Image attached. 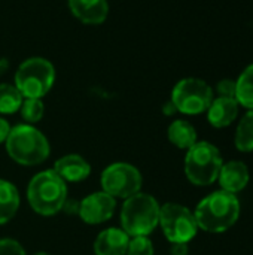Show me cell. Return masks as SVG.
Here are the masks:
<instances>
[{
    "label": "cell",
    "mask_w": 253,
    "mask_h": 255,
    "mask_svg": "<svg viewBox=\"0 0 253 255\" xmlns=\"http://www.w3.org/2000/svg\"><path fill=\"white\" fill-rule=\"evenodd\" d=\"M130 236L121 227H109L100 232L92 244L94 255H125Z\"/></svg>",
    "instance_id": "cell-14"
},
{
    "label": "cell",
    "mask_w": 253,
    "mask_h": 255,
    "mask_svg": "<svg viewBox=\"0 0 253 255\" xmlns=\"http://www.w3.org/2000/svg\"><path fill=\"white\" fill-rule=\"evenodd\" d=\"M167 137L171 145L183 151L189 149L198 140L195 127L186 120H174L167 128Z\"/></svg>",
    "instance_id": "cell-17"
},
{
    "label": "cell",
    "mask_w": 253,
    "mask_h": 255,
    "mask_svg": "<svg viewBox=\"0 0 253 255\" xmlns=\"http://www.w3.org/2000/svg\"><path fill=\"white\" fill-rule=\"evenodd\" d=\"M158 227L170 244H189L200 230L194 211L174 202L161 205Z\"/></svg>",
    "instance_id": "cell-7"
},
{
    "label": "cell",
    "mask_w": 253,
    "mask_h": 255,
    "mask_svg": "<svg viewBox=\"0 0 253 255\" xmlns=\"http://www.w3.org/2000/svg\"><path fill=\"white\" fill-rule=\"evenodd\" d=\"M236 100L240 108L253 109V63L236 79Z\"/></svg>",
    "instance_id": "cell-19"
},
{
    "label": "cell",
    "mask_w": 253,
    "mask_h": 255,
    "mask_svg": "<svg viewBox=\"0 0 253 255\" xmlns=\"http://www.w3.org/2000/svg\"><path fill=\"white\" fill-rule=\"evenodd\" d=\"M249 166L242 160H230L224 161L216 182H219L221 190L228 191L231 194H239L249 185Z\"/></svg>",
    "instance_id": "cell-11"
},
{
    "label": "cell",
    "mask_w": 253,
    "mask_h": 255,
    "mask_svg": "<svg viewBox=\"0 0 253 255\" xmlns=\"http://www.w3.org/2000/svg\"><path fill=\"white\" fill-rule=\"evenodd\" d=\"M215 99L213 88L200 78H183L171 90L170 100L176 106L177 112L183 115L204 114L212 100Z\"/></svg>",
    "instance_id": "cell-8"
},
{
    "label": "cell",
    "mask_w": 253,
    "mask_h": 255,
    "mask_svg": "<svg viewBox=\"0 0 253 255\" xmlns=\"http://www.w3.org/2000/svg\"><path fill=\"white\" fill-rule=\"evenodd\" d=\"M118 200L103 190L88 194L85 199L79 202L78 215L82 223L88 226H98L107 223L116 211Z\"/></svg>",
    "instance_id": "cell-10"
},
{
    "label": "cell",
    "mask_w": 253,
    "mask_h": 255,
    "mask_svg": "<svg viewBox=\"0 0 253 255\" xmlns=\"http://www.w3.org/2000/svg\"><path fill=\"white\" fill-rule=\"evenodd\" d=\"M34 255H51L49 253H45V251H40V253H36Z\"/></svg>",
    "instance_id": "cell-29"
},
{
    "label": "cell",
    "mask_w": 253,
    "mask_h": 255,
    "mask_svg": "<svg viewBox=\"0 0 253 255\" xmlns=\"http://www.w3.org/2000/svg\"><path fill=\"white\" fill-rule=\"evenodd\" d=\"M55 82V67L43 57L24 60L13 78V85L24 99H43Z\"/></svg>",
    "instance_id": "cell-6"
},
{
    "label": "cell",
    "mask_w": 253,
    "mask_h": 255,
    "mask_svg": "<svg viewBox=\"0 0 253 255\" xmlns=\"http://www.w3.org/2000/svg\"><path fill=\"white\" fill-rule=\"evenodd\" d=\"M218 97H231L236 99V81L234 79H221L216 85Z\"/></svg>",
    "instance_id": "cell-24"
},
{
    "label": "cell",
    "mask_w": 253,
    "mask_h": 255,
    "mask_svg": "<svg viewBox=\"0 0 253 255\" xmlns=\"http://www.w3.org/2000/svg\"><path fill=\"white\" fill-rule=\"evenodd\" d=\"M163 112H164V115H167V117H173L174 114H177V109H176V106L173 105V102L169 100V102L163 106Z\"/></svg>",
    "instance_id": "cell-28"
},
{
    "label": "cell",
    "mask_w": 253,
    "mask_h": 255,
    "mask_svg": "<svg viewBox=\"0 0 253 255\" xmlns=\"http://www.w3.org/2000/svg\"><path fill=\"white\" fill-rule=\"evenodd\" d=\"M72 15L86 25L103 24L109 15L107 0H67Z\"/></svg>",
    "instance_id": "cell-13"
},
{
    "label": "cell",
    "mask_w": 253,
    "mask_h": 255,
    "mask_svg": "<svg viewBox=\"0 0 253 255\" xmlns=\"http://www.w3.org/2000/svg\"><path fill=\"white\" fill-rule=\"evenodd\" d=\"M24 97L13 84L0 82V115H10L19 111Z\"/></svg>",
    "instance_id": "cell-20"
},
{
    "label": "cell",
    "mask_w": 253,
    "mask_h": 255,
    "mask_svg": "<svg viewBox=\"0 0 253 255\" xmlns=\"http://www.w3.org/2000/svg\"><path fill=\"white\" fill-rule=\"evenodd\" d=\"M189 254V245L188 244H171L170 255H188Z\"/></svg>",
    "instance_id": "cell-26"
},
{
    "label": "cell",
    "mask_w": 253,
    "mask_h": 255,
    "mask_svg": "<svg viewBox=\"0 0 253 255\" xmlns=\"http://www.w3.org/2000/svg\"><path fill=\"white\" fill-rule=\"evenodd\" d=\"M4 146L10 160L27 167L45 163L51 154L48 137L37 127L25 123L10 128Z\"/></svg>",
    "instance_id": "cell-2"
},
{
    "label": "cell",
    "mask_w": 253,
    "mask_h": 255,
    "mask_svg": "<svg viewBox=\"0 0 253 255\" xmlns=\"http://www.w3.org/2000/svg\"><path fill=\"white\" fill-rule=\"evenodd\" d=\"M240 105L236 99L231 97H215L206 111L207 121L215 128L230 127L239 117Z\"/></svg>",
    "instance_id": "cell-15"
},
{
    "label": "cell",
    "mask_w": 253,
    "mask_h": 255,
    "mask_svg": "<svg viewBox=\"0 0 253 255\" xmlns=\"http://www.w3.org/2000/svg\"><path fill=\"white\" fill-rule=\"evenodd\" d=\"M224 157L216 145L207 140H197L186 149L183 170L186 179L195 187H209L218 181Z\"/></svg>",
    "instance_id": "cell-5"
},
{
    "label": "cell",
    "mask_w": 253,
    "mask_h": 255,
    "mask_svg": "<svg viewBox=\"0 0 253 255\" xmlns=\"http://www.w3.org/2000/svg\"><path fill=\"white\" fill-rule=\"evenodd\" d=\"M18 112L21 114V118L24 120L25 124L33 126L43 118L45 105L42 99H24Z\"/></svg>",
    "instance_id": "cell-21"
},
{
    "label": "cell",
    "mask_w": 253,
    "mask_h": 255,
    "mask_svg": "<svg viewBox=\"0 0 253 255\" xmlns=\"http://www.w3.org/2000/svg\"><path fill=\"white\" fill-rule=\"evenodd\" d=\"M52 170L66 184H78L89 178L92 167L81 154H66L54 163Z\"/></svg>",
    "instance_id": "cell-12"
},
{
    "label": "cell",
    "mask_w": 253,
    "mask_h": 255,
    "mask_svg": "<svg viewBox=\"0 0 253 255\" xmlns=\"http://www.w3.org/2000/svg\"><path fill=\"white\" fill-rule=\"evenodd\" d=\"M0 255H27L24 247L12 239V238H1L0 239Z\"/></svg>",
    "instance_id": "cell-23"
},
{
    "label": "cell",
    "mask_w": 253,
    "mask_h": 255,
    "mask_svg": "<svg viewBox=\"0 0 253 255\" xmlns=\"http://www.w3.org/2000/svg\"><path fill=\"white\" fill-rule=\"evenodd\" d=\"M240 214L242 203L239 196L224 190L207 194L194 209L198 229L212 235H221L233 229L237 224Z\"/></svg>",
    "instance_id": "cell-1"
},
{
    "label": "cell",
    "mask_w": 253,
    "mask_h": 255,
    "mask_svg": "<svg viewBox=\"0 0 253 255\" xmlns=\"http://www.w3.org/2000/svg\"><path fill=\"white\" fill-rule=\"evenodd\" d=\"M21 205L18 188L7 179H0V226L10 223Z\"/></svg>",
    "instance_id": "cell-16"
},
{
    "label": "cell",
    "mask_w": 253,
    "mask_h": 255,
    "mask_svg": "<svg viewBox=\"0 0 253 255\" xmlns=\"http://www.w3.org/2000/svg\"><path fill=\"white\" fill-rule=\"evenodd\" d=\"M160 202L148 193H137L124 200L121 208V229L130 236H151L160 224Z\"/></svg>",
    "instance_id": "cell-4"
},
{
    "label": "cell",
    "mask_w": 253,
    "mask_h": 255,
    "mask_svg": "<svg viewBox=\"0 0 253 255\" xmlns=\"http://www.w3.org/2000/svg\"><path fill=\"white\" fill-rule=\"evenodd\" d=\"M10 124L7 123V120H4L3 117H0V145L6 142L9 133H10Z\"/></svg>",
    "instance_id": "cell-25"
},
{
    "label": "cell",
    "mask_w": 253,
    "mask_h": 255,
    "mask_svg": "<svg viewBox=\"0 0 253 255\" xmlns=\"http://www.w3.org/2000/svg\"><path fill=\"white\" fill-rule=\"evenodd\" d=\"M63 211L67 212V214H76L78 215V211H79V202H70L69 199L66 200L64 206H63Z\"/></svg>",
    "instance_id": "cell-27"
},
{
    "label": "cell",
    "mask_w": 253,
    "mask_h": 255,
    "mask_svg": "<svg viewBox=\"0 0 253 255\" xmlns=\"http://www.w3.org/2000/svg\"><path fill=\"white\" fill-rule=\"evenodd\" d=\"M125 255H155V248L149 236H136L130 239Z\"/></svg>",
    "instance_id": "cell-22"
},
{
    "label": "cell",
    "mask_w": 253,
    "mask_h": 255,
    "mask_svg": "<svg viewBox=\"0 0 253 255\" xmlns=\"http://www.w3.org/2000/svg\"><path fill=\"white\" fill-rule=\"evenodd\" d=\"M234 145L240 152H253V109H249L237 124Z\"/></svg>",
    "instance_id": "cell-18"
},
{
    "label": "cell",
    "mask_w": 253,
    "mask_h": 255,
    "mask_svg": "<svg viewBox=\"0 0 253 255\" xmlns=\"http://www.w3.org/2000/svg\"><path fill=\"white\" fill-rule=\"evenodd\" d=\"M101 190L116 200H125L142 191L143 176L131 163L115 161L104 167L100 176Z\"/></svg>",
    "instance_id": "cell-9"
},
{
    "label": "cell",
    "mask_w": 253,
    "mask_h": 255,
    "mask_svg": "<svg viewBox=\"0 0 253 255\" xmlns=\"http://www.w3.org/2000/svg\"><path fill=\"white\" fill-rule=\"evenodd\" d=\"M67 194V184L52 169L36 173L27 185V202L31 211L42 217L61 212Z\"/></svg>",
    "instance_id": "cell-3"
}]
</instances>
